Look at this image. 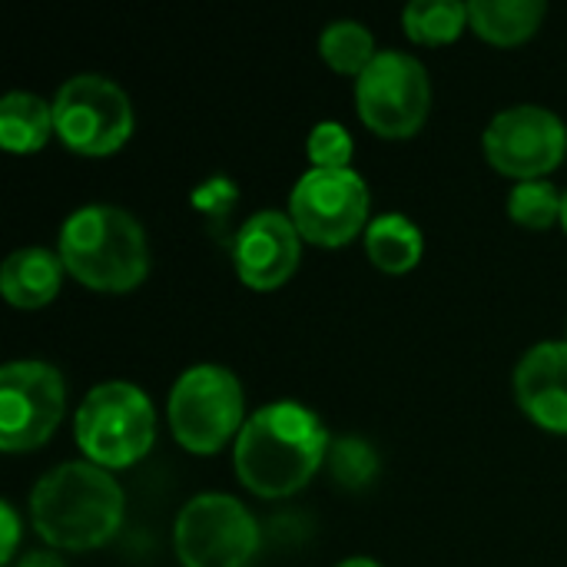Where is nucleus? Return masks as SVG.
<instances>
[{
  "label": "nucleus",
  "mask_w": 567,
  "mask_h": 567,
  "mask_svg": "<svg viewBox=\"0 0 567 567\" xmlns=\"http://www.w3.org/2000/svg\"><path fill=\"white\" fill-rule=\"evenodd\" d=\"M319 53H322V60H326L336 73L355 76V80H359V76L372 66V60L379 56L375 37H372L359 20H332V23L322 30V37H319Z\"/></svg>",
  "instance_id": "19"
},
{
  "label": "nucleus",
  "mask_w": 567,
  "mask_h": 567,
  "mask_svg": "<svg viewBox=\"0 0 567 567\" xmlns=\"http://www.w3.org/2000/svg\"><path fill=\"white\" fill-rule=\"evenodd\" d=\"M56 133L53 106L37 93L13 90L0 100V143L10 153H37Z\"/></svg>",
  "instance_id": "17"
},
{
  "label": "nucleus",
  "mask_w": 567,
  "mask_h": 567,
  "mask_svg": "<svg viewBox=\"0 0 567 567\" xmlns=\"http://www.w3.org/2000/svg\"><path fill=\"white\" fill-rule=\"evenodd\" d=\"M355 106L362 123L382 140H409L432 110L429 70L412 53L382 50L355 80Z\"/></svg>",
  "instance_id": "7"
},
{
  "label": "nucleus",
  "mask_w": 567,
  "mask_h": 567,
  "mask_svg": "<svg viewBox=\"0 0 567 567\" xmlns=\"http://www.w3.org/2000/svg\"><path fill=\"white\" fill-rule=\"evenodd\" d=\"M80 452L113 472L130 468L150 455L156 442V412L143 389L130 382H103L86 392L73 419Z\"/></svg>",
  "instance_id": "4"
},
{
  "label": "nucleus",
  "mask_w": 567,
  "mask_h": 567,
  "mask_svg": "<svg viewBox=\"0 0 567 567\" xmlns=\"http://www.w3.org/2000/svg\"><path fill=\"white\" fill-rule=\"evenodd\" d=\"M173 545L183 567H249L262 532L239 498L206 492L179 508Z\"/></svg>",
  "instance_id": "6"
},
{
  "label": "nucleus",
  "mask_w": 567,
  "mask_h": 567,
  "mask_svg": "<svg viewBox=\"0 0 567 567\" xmlns=\"http://www.w3.org/2000/svg\"><path fill=\"white\" fill-rule=\"evenodd\" d=\"M169 429L193 455H216L233 435L243 432L246 395L239 379L223 365L186 369L169 392Z\"/></svg>",
  "instance_id": "5"
},
{
  "label": "nucleus",
  "mask_w": 567,
  "mask_h": 567,
  "mask_svg": "<svg viewBox=\"0 0 567 567\" xmlns=\"http://www.w3.org/2000/svg\"><path fill=\"white\" fill-rule=\"evenodd\" d=\"M352 150H355V143H352L349 130L336 120L316 123L309 133V143H306L312 169H352L349 166Z\"/></svg>",
  "instance_id": "22"
},
{
  "label": "nucleus",
  "mask_w": 567,
  "mask_h": 567,
  "mask_svg": "<svg viewBox=\"0 0 567 567\" xmlns=\"http://www.w3.org/2000/svg\"><path fill=\"white\" fill-rule=\"evenodd\" d=\"M329 445L332 439L312 409L299 402H272L243 425L233 465L252 495L286 498L309 485L329 458Z\"/></svg>",
  "instance_id": "1"
},
{
  "label": "nucleus",
  "mask_w": 567,
  "mask_h": 567,
  "mask_svg": "<svg viewBox=\"0 0 567 567\" xmlns=\"http://www.w3.org/2000/svg\"><path fill=\"white\" fill-rule=\"evenodd\" d=\"M336 567H382L379 561H372V558H346L342 565Z\"/></svg>",
  "instance_id": "25"
},
{
  "label": "nucleus",
  "mask_w": 567,
  "mask_h": 567,
  "mask_svg": "<svg viewBox=\"0 0 567 567\" xmlns=\"http://www.w3.org/2000/svg\"><path fill=\"white\" fill-rule=\"evenodd\" d=\"M485 156L488 163L518 179H545L551 169H558L567 156V126L565 120L545 106L535 103H522V106H508L502 110L485 136H482Z\"/></svg>",
  "instance_id": "11"
},
{
  "label": "nucleus",
  "mask_w": 567,
  "mask_h": 567,
  "mask_svg": "<svg viewBox=\"0 0 567 567\" xmlns=\"http://www.w3.org/2000/svg\"><path fill=\"white\" fill-rule=\"evenodd\" d=\"M561 226H565V233H567V189H565V199H561Z\"/></svg>",
  "instance_id": "26"
},
{
  "label": "nucleus",
  "mask_w": 567,
  "mask_h": 567,
  "mask_svg": "<svg viewBox=\"0 0 567 567\" xmlns=\"http://www.w3.org/2000/svg\"><path fill=\"white\" fill-rule=\"evenodd\" d=\"M126 515L120 482L93 462H66L47 472L30 495L33 532L63 551L106 545Z\"/></svg>",
  "instance_id": "2"
},
{
  "label": "nucleus",
  "mask_w": 567,
  "mask_h": 567,
  "mask_svg": "<svg viewBox=\"0 0 567 567\" xmlns=\"http://www.w3.org/2000/svg\"><path fill=\"white\" fill-rule=\"evenodd\" d=\"M545 13V0H472L468 27L495 47H518L538 33Z\"/></svg>",
  "instance_id": "15"
},
{
  "label": "nucleus",
  "mask_w": 567,
  "mask_h": 567,
  "mask_svg": "<svg viewBox=\"0 0 567 567\" xmlns=\"http://www.w3.org/2000/svg\"><path fill=\"white\" fill-rule=\"evenodd\" d=\"M56 136L80 156H110L133 136V103L100 73L70 76L53 100Z\"/></svg>",
  "instance_id": "8"
},
{
  "label": "nucleus",
  "mask_w": 567,
  "mask_h": 567,
  "mask_svg": "<svg viewBox=\"0 0 567 567\" xmlns=\"http://www.w3.org/2000/svg\"><path fill=\"white\" fill-rule=\"evenodd\" d=\"M522 412L545 432L567 435V342H538L515 369Z\"/></svg>",
  "instance_id": "13"
},
{
  "label": "nucleus",
  "mask_w": 567,
  "mask_h": 567,
  "mask_svg": "<svg viewBox=\"0 0 567 567\" xmlns=\"http://www.w3.org/2000/svg\"><path fill=\"white\" fill-rule=\"evenodd\" d=\"M17 567H66L56 555H50V551H30V555H23Z\"/></svg>",
  "instance_id": "24"
},
{
  "label": "nucleus",
  "mask_w": 567,
  "mask_h": 567,
  "mask_svg": "<svg viewBox=\"0 0 567 567\" xmlns=\"http://www.w3.org/2000/svg\"><path fill=\"white\" fill-rule=\"evenodd\" d=\"M0 518H3V551H0V565H10L13 561V551H17V542H20V518L13 512L10 502H0Z\"/></svg>",
  "instance_id": "23"
},
{
  "label": "nucleus",
  "mask_w": 567,
  "mask_h": 567,
  "mask_svg": "<svg viewBox=\"0 0 567 567\" xmlns=\"http://www.w3.org/2000/svg\"><path fill=\"white\" fill-rule=\"evenodd\" d=\"M402 27L409 40L422 47H445L468 27V3L458 0H415L402 10Z\"/></svg>",
  "instance_id": "18"
},
{
  "label": "nucleus",
  "mask_w": 567,
  "mask_h": 567,
  "mask_svg": "<svg viewBox=\"0 0 567 567\" xmlns=\"http://www.w3.org/2000/svg\"><path fill=\"white\" fill-rule=\"evenodd\" d=\"M561 199H565V193H558L555 183L528 179L512 189L508 216L525 229H551L555 223H561Z\"/></svg>",
  "instance_id": "20"
},
{
  "label": "nucleus",
  "mask_w": 567,
  "mask_h": 567,
  "mask_svg": "<svg viewBox=\"0 0 567 567\" xmlns=\"http://www.w3.org/2000/svg\"><path fill=\"white\" fill-rule=\"evenodd\" d=\"M66 409L63 375L37 359L7 362L0 369V449L10 455L33 452L50 442Z\"/></svg>",
  "instance_id": "10"
},
{
  "label": "nucleus",
  "mask_w": 567,
  "mask_h": 567,
  "mask_svg": "<svg viewBox=\"0 0 567 567\" xmlns=\"http://www.w3.org/2000/svg\"><path fill=\"white\" fill-rule=\"evenodd\" d=\"M326 465H329L336 485L352 488V492L372 485L375 475H379V455H375V449H372L365 439H359V435L336 439V442L329 445Z\"/></svg>",
  "instance_id": "21"
},
{
  "label": "nucleus",
  "mask_w": 567,
  "mask_h": 567,
  "mask_svg": "<svg viewBox=\"0 0 567 567\" xmlns=\"http://www.w3.org/2000/svg\"><path fill=\"white\" fill-rule=\"evenodd\" d=\"M302 243L339 249L369 229V186L355 169H309L289 196Z\"/></svg>",
  "instance_id": "9"
},
{
  "label": "nucleus",
  "mask_w": 567,
  "mask_h": 567,
  "mask_svg": "<svg viewBox=\"0 0 567 567\" xmlns=\"http://www.w3.org/2000/svg\"><path fill=\"white\" fill-rule=\"evenodd\" d=\"M56 252L63 269L93 292H133L150 272L143 226L120 206L90 203L66 216Z\"/></svg>",
  "instance_id": "3"
},
{
  "label": "nucleus",
  "mask_w": 567,
  "mask_h": 567,
  "mask_svg": "<svg viewBox=\"0 0 567 567\" xmlns=\"http://www.w3.org/2000/svg\"><path fill=\"white\" fill-rule=\"evenodd\" d=\"M365 252L375 269L389 276H405L422 262L425 252V236L422 229L402 216V213H385L369 223L365 229Z\"/></svg>",
  "instance_id": "16"
},
{
  "label": "nucleus",
  "mask_w": 567,
  "mask_h": 567,
  "mask_svg": "<svg viewBox=\"0 0 567 567\" xmlns=\"http://www.w3.org/2000/svg\"><path fill=\"white\" fill-rule=\"evenodd\" d=\"M302 256V236L289 213L262 209L252 213L233 243V262L243 286L256 292H272L292 279Z\"/></svg>",
  "instance_id": "12"
},
{
  "label": "nucleus",
  "mask_w": 567,
  "mask_h": 567,
  "mask_svg": "<svg viewBox=\"0 0 567 567\" xmlns=\"http://www.w3.org/2000/svg\"><path fill=\"white\" fill-rule=\"evenodd\" d=\"M63 259L60 252L27 246L7 256L0 269V292L17 309H40L60 296L63 286Z\"/></svg>",
  "instance_id": "14"
}]
</instances>
